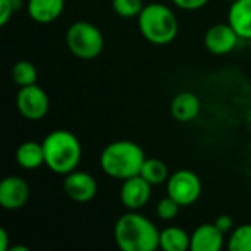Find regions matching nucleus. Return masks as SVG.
Segmentation results:
<instances>
[{
  "label": "nucleus",
  "instance_id": "nucleus-1",
  "mask_svg": "<svg viewBox=\"0 0 251 251\" xmlns=\"http://www.w3.org/2000/svg\"><path fill=\"white\" fill-rule=\"evenodd\" d=\"M113 238L122 251H154L159 249L157 226L135 210H128L115 224Z\"/></svg>",
  "mask_w": 251,
  "mask_h": 251
},
{
  "label": "nucleus",
  "instance_id": "nucleus-2",
  "mask_svg": "<svg viewBox=\"0 0 251 251\" xmlns=\"http://www.w3.org/2000/svg\"><path fill=\"white\" fill-rule=\"evenodd\" d=\"M144 160L146 154L137 143L119 140L103 149L100 154V168L107 176L125 181L140 175Z\"/></svg>",
  "mask_w": 251,
  "mask_h": 251
},
{
  "label": "nucleus",
  "instance_id": "nucleus-3",
  "mask_svg": "<svg viewBox=\"0 0 251 251\" xmlns=\"http://www.w3.org/2000/svg\"><path fill=\"white\" fill-rule=\"evenodd\" d=\"M46 166L57 175H68L74 172L82 157V147L75 134L66 129H56L50 132L44 141Z\"/></svg>",
  "mask_w": 251,
  "mask_h": 251
},
{
  "label": "nucleus",
  "instance_id": "nucleus-4",
  "mask_svg": "<svg viewBox=\"0 0 251 251\" xmlns=\"http://www.w3.org/2000/svg\"><path fill=\"white\" fill-rule=\"evenodd\" d=\"M137 19L141 35L151 44L165 46L178 35V19L172 9L163 3L146 4Z\"/></svg>",
  "mask_w": 251,
  "mask_h": 251
},
{
  "label": "nucleus",
  "instance_id": "nucleus-5",
  "mask_svg": "<svg viewBox=\"0 0 251 251\" xmlns=\"http://www.w3.org/2000/svg\"><path fill=\"white\" fill-rule=\"evenodd\" d=\"M65 41L69 51L84 60L96 59L104 49V37L100 28L88 21H76L69 25Z\"/></svg>",
  "mask_w": 251,
  "mask_h": 251
},
{
  "label": "nucleus",
  "instance_id": "nucleus-6",
  "mask_svg": "<svg viewBox=\"0 0 251 251\" xmlns=\"http://www.w3.org/2000/svg\"><path fill=\"white\" fill-rule=\"evenodd\" d=\"M166 190L168 196L172 197L181 207H187L200 199L203 187L197 174L188 169H181L169 176Z\"/></svg>",
  "mask_w": 251,
  "mask_h": 251
},
{
  "label": "nucleus",
  "instance_id": "nucleus-7",
  "mask_svg": "<svg viewBox=\"0 0 251 251\" xmlns=\"http://www.w3.org/2000/svg\"><path fill=\"white\" fill-rule=\"evenodd\" d=\"M18 112L29 121L43 119L50 109V100L47 93L37 84L21 87L16 96Z\"/></svg>",
  "mask_w": 251,
  "mask_h": 251
},
{
  "label": "nucleus",
  "instance_id": "nucleus-8",
  "mask_svg": "<svg viewBox=\"0 0 251 251\" xmlns=\"http://www.w3.org/2000/svg\"><path fill=\"white\" fill-rule=\"evenodd\" d=\"M97 181L87 172L74 171L65 175L63 191L71 200L76 203L91 201L97 196Z\"/></svg>",
  "mask_w": 251,
  "mask_h": 251
},
{
  "label": "nucleus",
  "instance_id": "nucleus-9",
  "mask_svg": "<svg viewBox=\"0 0 251 251\" xmlns=\"http://www.w3.org/2000/svg\"><path fill=\"white\" fill-rule=\"evenodd\" d=\"M151 184H149L141 175H135L124 181L121 187V201L125 209L138 212L146 207L151 197Z\"/></svg>",
  "mask_w": 251,
  "mask_h": 251
},
{
  "label": "nucleus",
  "instance_id": "nucleus-10",
  "mask_svg": "<svg viewBox=\"0 0 251 251\" xmlns=\"http://www.w3.org/2000/svg\"><path fill=\"white\" fill-rule=\"evenodd\" d=\"M29 199V185L21 176L10 175L0 182V206L6 210L22 209Z\"/></svg>",
  "mask_w": 251,
  "mask_h": 251
},
{
  "label": "nucleus",
  "instance_id": "nucleus-11",
  "mask_svg": "<svg viewBox=\"0 0 251 251\" xmlns=\"http://www.w3.org/2000/svg\"><path fill=\"white\" fill-rule=\"evenodd\" d=\"M240 41L238 34L229 24H215L212 25L204 35L206 49L218 56L231 53Z\"/></svg>",
  "mask_w": 251,
  "mask_h": 251
},
{
  "label": "nucleus",
  "instance_id": "nucleus-12",
  "mask_svg": "<svg viewBox=\"0 0 251 251\" xmlns=\"http://www.w3.org/2000/svg\"><path fill=\"white\" fill-rule=\"evenodd\" d=\"M224 232L215 224H203L191 234V251H221L224 247Z\"/></svg>",
  "mask_w": 251,
  "mask_h": 251
},
{
  "label": "nucleus",
  "instance_id": "nucleus-13",
  "mask_svg": "<svg viewBox=\"0 0 251 251\" xmlns=\"http://www.w3.org/2000/svg\"><path fill=\"white\" fill-rule=\"evenodd\" d=\"M200 99L191 91H182L176 94L171 101V115L179 122H190L200 113Z\"/></svg>",
  "mask_w": 251,
  "mask_h": 251
},
{
  "label": "nucleus",
  "instance_id": "nucleus-14",
  "mask_svg": "<svg viewBox=\"0 0 251 251\" xmlns=\"http://www.w3.org/2000/svg\"><path fill=\"white\" fill-rule=\"evenodd\" d=\"M65 9V0H28V16L38 24H50L60 18Z\"/></svg>",
  "mask_w": 251,
  "mask_h": 251
},
{
  "label": "nucleus",
  "instance_id": "nucleus-15",
  "mask_svg": "<svg viewBox=\"0 0 251 251\" xmlns=\"http://www.w3.org/2000/svg\"><path fill=\"white\" fill-rule=\"evenodd\" d=\"M228 24L240 38L251 40V0H237L228 10Z\"/></svg>",
  "mask_w": 251,
  "mask_h": 251
},
{
  "label": "nucleus",
  "instance_id": "nucleus-16",
  "mask_svg": "<svg viewBox=\"0 0 251 251\" xmlns=\"http://www.w3.org/2000/svg\"><path fill=\"white\" fill-rule=\"evenodd\" d=\"M16 163L28 171H34L46 163L44 160V147L43 143L35 141H25L16 150Z\"/></svg>",
  "mask_w": 251,
  "mask_h": 251
},
{
  "label": "nucleus",
  "instance_id": "nucleus-17",
  "mask_svg": "<svg viewBox=\"0 0 251 251\" xmlns=\"http://www.w3.org/2000/svg\"><path fill=\"white\" fill-rule=\"evenodd\" d=\"M191 235L179 226H169L160 232L159 249L165 251H185L190 249Z\"/></svg>",
  "mask_w": 251,
  "mask_h": 251
},
{
  "label": "nucleus",
  "instance_id": "nucleus-18",
  "mask_svg": "<svg viewBox=\"0 0 251 251\" xmlns=\"http://www.w3.org/2000/svg\"><path fill=\"white\" fill-rule=\"evenodd\" d=\"M140 175L153 187L162 185V184L168 182V179H169L168 166L160 159H146Z\"/></svg>",
  "mask_w": 251,
  "mask_h": 251
},
{
  "label": "nucleus",
  "instance_id": "nucleus-19",
  "mask_svg": "<svg viewBox=\"0 0 251 251\" xmlns=\"http://www.w3.org/2000/svg\"><path fill=\"white\" fill-rule=\"evenodd\" d=\"M12 79L15 84H18L19 87H26V85H32L37 82V69L35 66L28 62V60H19L13 65L12 71H10Z\"/></svg>",
  "mask_w": 251,
  "mask_h": 251
},
{
  "label": "nucleus",
  "instance_id": "nucleus-20",
  "mask_svg": "<svg viewBox=\"0 0 251 251\" xmlns=\"http://www.w3.org/2000/svg\"><path fill=\"white\" fill-rule=\"evenodd\" d=\"M229 251H251V224L235 228L228 240Z\"/></svg>",
  "mask_w": 251,
  "mask_h": 251
},
{
  "label": "nucleus",
  "instance_id": "nucleus-21",
  "mask_svg": "<svg viewBox=\"0 0 251 251\" xmlns=\"http://www.w3.org/2000/svg\"><path fill=\"white\" fill-rule=\"evenodd\" d=\"M144 6L143 0H112V9L115 13L125 19L138 18Z\"/></svg>",
  "mask_w": 251,
  "mask_h": 251
},
{
  "label": "nucleus",
  "instance_id": "nucleus-22",
  "mask_svg": "<svg viewBox=\"0 0 251 251\" xmlns=\"http://www.w3.org/2000/svg\"><path fill=\"white\" fill-rule=\"evenodd\" d=\"M179 209H181V206L172 197L168 196V197L162 199L157 203V206H156V215L162 221H172L179 213Z\"/></svg>",
  "mask_w": 251,
  "mask_h": 251
},
{
  "label": "nucleus",
  "instance_id": "nucleus-23",
  "mask_svg": "<svg viewBox=\"0 0 251 251\" xmlns=\"http://www.w3.org/2000/svg\"><path fill=\"white\" fill-rule=\"evenodd\" d=\"M172 3L182 10H199L204 7L209 0H172Z\"/></svg>",
  "mask_w": 251,
  "mask_h": 251
},
{
  "label": "nucleus",
  "instance_id": "nucleus-24",
  "mask_svg": "<svg viewBox=\"0 0 251 251\" xmlns=\"http://www.w3.org/2000/svg\"><path fill=\"white\" fill-rule=\"evenodd\" d=\"M15 13L13 4L10 0H0V25L4 26L9 19L12 18V15Z\"/></svg>",
  "mask_w": 251,
  "mask_h": 251
},
{
  "label": "nucleus",
  "instance_id": "nucleus-25",
  "mask_svg": "<svg viewBox=\"0 0 251 251\" xmlns=\"http://www.w3.org/2000/svg\"><path fill=\"white\" fill-rule=\"evenodd\" d=\"M215 225H216L224 234H228V232H231L232 228H234V219H232L229 215H221V216L216 218Z\"/></svg>",
  "mask_w": 251,
  "mask_h": 251
},
{
  "label": "nucleus",
  "instance_id": "nucleus-26",
  "mask_svg": "<svg viewBox=\"0 0 251 251\" xmlns=\"http://www.w3.org/2000/svg\"><path fill=\"white\" fill-rule=\"evenodd\" d=\"M9 249H10L9 234L6 232L4 228H0V251H7Z\"/></svg>",
  "mask_w": 251,
  "mask_h": 251
},
{
  "label": "nucleus",
  "instance_id": "nucleus-27",
  "mask_svg": "<svg viewBox=\"0 0 251 251\" xmlns=\"http://www.w3.org/2000/svg\"><path fill=\"white\" fill-rule=\"evenodd\" d=\"M9 251H29L28 247H25V246H22V244H18V246H12Z\"/></svg>",
  "mask_w": 251,
  "mask_h": 251
},
{
  "label": "nucleus",
  "instance_id": "nucleus-28",
  "mask_svg": "<svg viewBox=\"0 0 251 251\" xmlns=\"http://www.w3.org/2000/svg\"><path fill=\"white\" fill-rule=\"evenodd\" d=\"M10 1H12V4H13L15 12H16V10H19V9L22 7V4H24V1H22V0H10Z\"/></svg>",
  "mask_w": 251,
  "mask_h": 251
},
{
  "label": "nucleus",
  "instance_id": "nucleus-29",
  "mask_svg": "<svg viewBox=\"0 0 251 251\" xmlns=\"http://www.w3.org/2000/svg\"><path fill=\"white\" fill-rule=\"evenodd\" d=\"M226 1H229V3H234V1H237V0H226Z\"/></svg>",
  "mask_w": 251,
  "mask_h": 251
}]
</instances>
